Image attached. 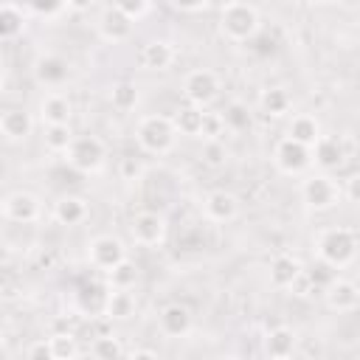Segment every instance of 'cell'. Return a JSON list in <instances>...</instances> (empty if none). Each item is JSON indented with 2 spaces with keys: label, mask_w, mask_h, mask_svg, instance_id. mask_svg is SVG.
Listing matches in <instances>:
<instances>
[{
  "label": "cell",
  "mask_w": 360,
  "mask_h": 360,
  "mask_svg": "<svg viewBox=\"0 0 360 360\" xmlns=\"http://www.w3.org/2000/svg\"><path fill=\"white\" fill-rule=\"evenodd\" d=\"M135 138H138V146L149 155H166L172 152L174 141H177V127H174V118H166V115H146L138 121V129H135Z\"/></svg>",
  "instance_id": "cell-1"
},
{
  "label": "cell",
  "mask_w": 360,
  "mask_h": 360,
  "mask_svg": "<svg viewBox=\"0 0 360 360\" xmlns=\"http://www.w3.org/2000/svg\"><path fill=\"white\" fill-rule=\"evenodd\" d=\"M219 28L231 42H250L259 34V11L248 3L233 0L219 14Z\"/></svg>",
  "instance_id": "cell-2"
},
{
  "label": "cell",
  "mask_w": 360,
  "mask_h": 360,
  "mask_svg": "<svg viewBox=\"0 0 360 360\" xmlns=\"http://www.w3.org/2000/svg\"><path fill=\"white\" fill-rule=\"evenodd\" d=\"M357 253V236L349 228H329L318 239V256L332 267H346Z\"/></svg>",
  "instance_id": "cell-3"
},
{
  "label": "cell",
  "mask_w": 360,
  "mask_h": 360,
  "mask_svg": "<svg viewBox=\"0 0 360 360\" xmlns=\"http://www.w3.org/2000/svg\"><path fill=\"white\" fill-rule=\"evenodd\" d=\"M104 158H107V146L96 135H79L68 149V163L76 172H98L104 166Z\"/></svg>",
  "instance_id": "cell-4"
},
{
  "label": "cell",
  "mask_w": 360,
  "mask_h": 360,
  "mask_svg": "<svg viewBox=\"0 0 360 360\" xmlns=\"http://www.w3.org/2000/svg\"><path fill=\"white\" fill-rule=\"evenodd\" d=\"M183 96L194 107H208L219 96V79H217V73L208 70V68L191 70L186 76V82H183Z\"/></svg>",
  "instance_id": "cell-5"
},
{
  "label": "cell",
  "mask_w": 360,
  "mask_h": 360,
  "mask_svg": "<svg viewBox=\"0 0 360 360\" xmlns=\"http://www.w3.org/2000/svg\"><path fill=\"white\" fill-rule=\"evenodd\" d=\"M129 231H132V239H135L138 245L155 248V245H160V242L166 239V219H163L160 211L146 208V211H138V214L132 217Z\"/></svg>",
  "instance_id": "cell-6"
},
{
  "label": "cell",
  "mask_w": 360,
  "mask_h": 360,
  "mask_svg": "<svg viewBox=\"0 0 360 360\" xmlns=\"http://www.w3.org/2000/svg\"><path fill=\"white\" fill-rule=\"evenodd\" d=\"M87 259H90V264H93L96 270L107 273V270H112L118 262L127 259V250H124V242H121V239L104 233V236H96V239L87 245Z\"/></svg>",
  "instance_id": "cell-7"
},
{
  "label": "cell",
  "mask_w": 360,
  "mask_h": 360,
  "mask_svg": "<svg viewBox=\"0 0 360 360\" xmlns=\"http://www.w3.org/2000/svg\"><path fill=\"white\" fill-rule=\"evenodd\" d=\"M301 197H304V202H307L309 208H315V211H329V208L338 205L340 191H338V186H335L329 177L315 174V177H307V180H304Z\"/></svg>",
  "instance_id": "cell-8"
},
{
  "label": "cell",
  "mask_w": 360,
  "mask_h": 360,
  "mask_svg": "<svg viewBox=\"0 0 360 360\" xmlns=\"http://www.w3.org/2000/svg\"><path fill=\"white\" fill-rule=\"evenodd\" d=\"M39 211H42V205L31 191H11L3 197V217L8 222L31 225L39 219Z\"/></svg>",
  "instance_id": "cell-9"
},
{
  "label": "cell",
  "mask_w": 360,
  "mask_h": 360,
  "mask_svg": "<svg viewBox=\"0 0 360 360\" xmlns=\"http://www.w3.org/2000/svg\"><path fill=\"white\" fill-rule=\"evenodd\" d=\"M312 146H304V143H298V141H292V138H281L278 143H276V166L284 172V174H301L307 166H309V160H312V152H309Z\"/></svg>",
  "instance_id": "cell-10"
},
{
  "label": "cell",
  "mask_w": 360,
  "mask_h": 360,
  "mask_svg": "<svg viewBox=\"0 0 360 360\" xmlns=\"http://www.w3.org/2000/svg\"><path fill=\"white\" fill-rule=\"evenodd\" d=\"M98 34L107 42H124L132 34V17L124 14L118 6H107L98 17Z\"/></svg>",
  "instance_id": "cell-11"
},
{
  "label": "cell",
  "mask_w": 360,
  "mask_h": 360,
  "mask_svg": "<svg viewBox=\"0 0 360 360\" xmlns=\"http://www.w3.org/2000/svg\"><path fill=\"white\" fill-rule=\"evenodd\" d=\"M323 295H326V307L335 312H352L360 304V287L346 281V278H335L323 290Z\"/></svg>",
  "instance_id": "cell-12"
},
{
  "label": "cell",
  "mask_w": 360,
  "mask_h": 360,
  "mask_svg": "<svg viewBox=\"0 0 360 360\" xmlns=\"http://www.w3.org/2000/svg\"><path fill=\"white\" fill-rule=\"evenodd\" d=\"M160 332L169 338H183L191 329V309L186 304H166L158 315Z\"/></svg>",
  "instance_id": "cell-13"
},
{
  "label": "cell",
  "mask_w": 360,
  "mask_h": 360,
  "mask_svg": "<svg viewBox=\"0 0 360 360\" xmlns=\"http://www.w3.org/2000/svg\"><path fill=\"white\" fill-rule=\"evenodd\" d=\"M205 217L208 219H214V222H228V219H233L236 214H239V200L231 194V191H225V188H219V191H211L208 197H205Z\"/></svg>",
  "instance_id": "cell-14"
},
{
  "label": "cell",
  "mask_w": 360,
  "mask_h": 360,
  "mask_svg": "<svg viewBox=\"0 0 360 360\" xmlns=\"http://www.w3.org/2000/svg\"><path fill=\"white\" fill-rule=\"evenodd\" d=\"M301 276H304V267L295 256L281 253L270 262V284L273 287H292L295 281H301Z\"/></svg>",
  "instance_id": "cell-15"
},
{
  "label": "cell",
  "mask_w": 360,
  "mask_h": 360,
  "mask_svg": "<svg viewBox=\"0 0 360 360\" xmlns=\"http://www.w3.org/2000/svg\"><path fill=\"white\" fill-rule=\"evenodd\" d=\"M31 127H34L31 115H28L25 110H20V107H8V110H3V115H0V132H3L8 141H25V138L31 135Z\"/></svg>",
  "instance_id": "cell-16"
},
{
  "label": "cell",
  "mask_w": 360,
  "mask_h": 360,
  "mask_svg": "<svg viewBox=\"0 0 360 360\" xmlns=\"http://www.w3.org/2000/svg\"><path fill=\"white\" fill-rule=\"evenodd\" d=\"M84 217H87V200H82V197H73V194H65V197H59L56 200V205H53V219L59 222V225H79V222H84Z\"/></svg>",
  "instance_id": "cell-17"
},
{
  "label": "cell",
  "mask_w": 360,
  "mask_h": 360,
  "mask_svg": "<svg viewBox=\"0 0 360 360\" xmlns=\"http://www.w3.org/2000/svg\"><path fill=\"white\" fill-rule=\"evenodd\" d=\"M34 76L42 84H62L68 79V62L56 53H45L34 62Z\"/></svg>",
  "instance_id": "cell-18"
},
{
  "label": "cell",
  "mask_w": 360,
  "mask_h": 360,
  "mask_svg": "<svg viewBox=\"0 0 360 360\" xmlns=\"http://www.w3.org/2000/svg\"><path fill=\"white\" fill-rule=\"evenodd\" d=\"M141 62L149 70H166L174 62V48L166 39H152L141 48Z\"/></svg>",
  "instance_id": "cell-19"
},
{
  "label": "cell",
  "mask_w": 360,
  "mask_h": 360,
  "mask_svg": "<svg viewBox=\"0 0 360 360\" xmlns=\"http://www.w3.org/2000/svg\"><path fill=\"white\" fill-rule=\"evenodd\" d=\"M70 112H73L70 101H68L65 96H59V93L45 96L42 104H39L42 124H70Z\"/></svg>",
  "instance_id": "cell-20"
},
{
  "label": "cell",
  "mask_w": 360,
  "mask_h": 360,
  "mask_svg": "<svg viewBox=\"0 0 360 360\" xmlns=\"http://www.w3.org/2000/svg\"><path fill=\"white\" fill-rule=\"evenodd\" d=\"M287 138L304 143V146H315L321 138V127L315 121V115H295L287 127Z\"/></svg>",
  "instance_id": "cell-21"
},
{
  "label": "cell",
  "mask_w": 360,
  "mask_h": 360,
  "mask_svg": "<svg viewBox=\"0 0 360 360\" xmlns=\"http://www.w3.org/2000/svg\"><path fill=\"white\" fill-rule=\"evenodd\" d=\"M25 31V17L14 3H3L0 6V39L11 42Z\"/></svg>",
  "instance_id": "cell-22"
},
{
  "label": "cell",
  "mask_w": 360,
  "mask_h": 360,
  "mask_svg": "<svg viewBox=\"0 0 360 360\" xmlns=\"http://www.w3.org/2000/svg\"><path fill=\"white\" fill-rule=\"evenodd\" d=\"M202 118H205V107H180L177 115H174V127L180 135H188V138H200L202 132Z\"/></svg>",
  "instance_id": "cell-23"
},
{
  "label": "cell",
  "mask_w": 360,
  "mask_h": 360,
  "mask_svg": "<svg viewBox=\"0 0 360 360\" xmlns=\"http://www.w3.org/2000/svg\"><path fill=\"white\" fill-rule=\"evenodd\" d=\"M295 349V332L287 326H276L270 329V335L264 338V352L270 357H290Z\"/></svg>",
  "instance_id": "cell-24"
},
{
  "label": "cell",
  "mask_w": 360,
  "mask_h": 360,
  "mask_svg": "<svg viewBox=\"0 0 360 360\" xmlns=\"http://www.w3.org/2000/svg\"><path fill=\"white\" fill-rule=\"evenodd\" d=\"M132 312H135V298H132V292H127V290H112V292L107 295L104 315H107L110 321H127V318H132Z\"/></svg>",
  "instance_id": "cell-25"
},
{
  "label": "cell",
  "mask_w": 360,
  "mask_h": 360,
  "mask_svg": "<svg viewBox=\"0 0 360 360\" xmlns=\"http://www.w3.org/2000/svg\"><path fill=\"white\" fill-rule=\"evenodd\" d=\"M312 149H315V163L321 169H338L343 160V146L338 138H318Z\"/></svg>",
  "instance_id": "cell-26"
},
{
  "label": "cell",
  "mask_w": 360,
  "mask_h": 360,
  "mask_svg": "<svg viewBox=\"0 0 360 360\" xmlns=\"http://www.w3.org/2000/svg\"><path fill=\"white\" fill-rule=\"evenodd\" d=\"M107 281L112 290H132L138 284V267L129 259H124L112 270H107Z\"/></svg>",
  "instance_id": "cell-27"
},
{
  "label": "cell",
  "mask_w": 360,
  "mask_h": 360,
  "mask_svg": "<svg viewBox=\"0 0 360 360\" xmlns=\"http://www.w3.org/2000/svg\"><path fill=\"white\" fill-rule=\"evenodd\" d=\"M45 146L51 152H68L70 143H73V132H70V124H45Z\"/></svg>",
  "instance_id": "cell-28"
},
{
  "label": "cell",
  "mask_w": 360,
  "mask_h": 360,
  "mask_svg": "<svg viewBox=\"0 0 360 360\" xmlns=\"http://www.w3.org/2000/svg\"><path fill=\"white\" fill-rule=\"evenodd\" d=\"M259 107H262V112H267V115H284V112L290 110V96H287V90H281V87H270V90H264V93L259 96Z\"/></svg>",
  "instance_id": "cell-29"
},
{
  "label": "cell",
  "mask_w": 360,
  "mask_h": 360,
  "mask_svg": "<svg viewBox=\"0 0 360 360\" xmlns=\"http://www.w3.org/2000/svg\"><path fill=\"white\" fill-rule=\"evenodd\" d=\"M335 270H338V267H332L329 262H323V259L318 256V262H315L309 270H304V278H307L309 287H315V290H326V287L338 278Z\"/></svg>",
  "instance_id": "cell-30"
},
{
  "label": "cell",
  "mask_w": 360,
  "mask_h": 360,
  "mask_svg": "<svg viewBox=\"0 0 360 360\" xmlns=\"http://www.w3.org/2000/svg\"><path fill=\"white\" fill-rule=\"evenodd\" d=\"M51 352H53V360H73V357H79V346H76L73 332H53L51 335Z\"/></svg>",
  "instance_id": "cell-31"
},
{
  "label": "cell",
  "mask_w": 360,
  "mask_h": 360,
  "mask_svg": "<svg viewBox=\"0 0 360 360\" xmlns=\"http://www.w3.org/2000/svg\"><path fill=\"white\" fill-rule=\"evenodd\" d=\"M110 101L115 110H132L138 104V87L132 82H118L110 90Z\"/></svg>",
  "instance_id": "cell-32"
},
{
  "label": "cell",
  "mask_w": 360,
  "mask_h": 360,
  "mask_svg": "<svg viewBox=\"0 0 360 360\" xmlns=\"http://www.w3.org/2000/svg\"><path fill=\"white\" fill-rule=\"evenodd\" d=\"M93 354L101 357V360H112V357H124L127 349L121 346V340L115 335H98L93 340Z\"/></svg>",
  "instance_id": "cell-33"
},
{
  "label": "cell",
  "mask_w": 360,
  "mask_h": 360,
  "mask_svg": "<svg viewBox=\"0 0 360 360\" xmlns=\"http://www.w3.org/2000/svg\"><path fill=\"white\" fill-rule=\"evenodd\" d=\"M222 118H225V127H231V129H245V127L250 124V112H248V107L239 104V101L228 104V107L222 110Z\"/></svg>",
  "instance_id": "cell-34"
},
{
  "label": "cell",
  "mask_w": 360,
  "mask_h": 360,
  "mask_svg": "<svg viewBox=\"0 0 360 360\" xmlns=\"http://www.w3.org/2000/svg\"><path fill=\"white\" fill-rule=\"evenodd\" d=\"M225 160H228L225 143L219 138L217 141H205V146H202V163L211 166V169H219V166H225Z\"/></svg>",
  "instance_id": "cell-35"
},
{
  "label": "cell",
  "mask_w": 360,
  "mask_h": 360,
  "mask_svg": "<svg viewBox=\"0 0 360 360\" xmlns=\"http://www.w3.org/2000/svg\"><path fill=\"white\" fill-rule=\"evenodd\" d=\"M222 129H225V118H222V112H208V110H205L200 138H205V141H217V138L222 135Z\"/></svg>",
  "instance_id": "cell-36"
},
{
  "label": "cell",
  "mask_w": 360,
  "mask_h": 360,
  "mask_svg": "<svg viewBox=\"0 0 360 360\" xmlns=\"http://www.w3.org/2000/svg\"><path fill=\"white\" fill-rule=\"evenodd\" d=\"M250 48H253V53H259V56H270V53H276V39L270 37V34H256L253 39H250Z\"/></svg>",
  "instance_id": "cell-37"
},
{
  "label": "cell",
  "mask_w": 360,
  "mask_h": 360,
  "mask_svg": "<svg viewBox=\"0 0 360 360\" xmlns=\"http://www.w3.org/2000/svg\"><path fill=\"white\" fill-rule=\"evenodd\" d=\"M118 172H121L124 180H138V177L143 174V163H141L138 158H124V160L118 163Z\"/></svg>",
  "instance_id": "cell-38"
},
{
  "label": "cell",
  "mask_w": 360,
  "mask_h": 360,
  "mask_svg": "<svg viewBox=\"0 0 360 360\" xmlns=\"http://www.w3.org/2000/svg\"><path fill=\"white\" fill-rule=\"evenodd\" d=\"M25 357L31 360H53V352H51V338L48 340H37L25 349Z\"/></svg>",
  "instance_id": "cell-39"
},
{
  "label": "cell",
  "mask_w": 360,
  "mask_h": 360,
  "mask_svg": "<svg viewBox=\"0 0 360 360\" xmlns=\"http://www.w3.org/2000/svg\"><path fill=\"white\" fill-rule=\"evenodd\" d=\"M37 14H42V17H51V14H56V11H62V6H65V0H25Z\"/></svg>",
  "instance_id": "cell-40"
},
{
  "label": "cell",
  "mask_w": 360,
  "mask_h": 360,
  "mask_svg": "<svg viewBox=\"0 0 360 360\" xmlns=\"http://www.w3.org/2000/svg\"><path fill=\"white\" fill-rule=\"evenodd\" d=\"M112 6H118L124 14H129V17L135 20V17H141V14L149 8V0H115Z\"/></svg>",
  "instance_id": "cell-41"
},
{
  "label": "cell",
  "mask_w": 360,
  "mask_h": 360,
  "mask_svg": "<svg viewBox=\"0 0 360 360\" xmlns=\"http://www.w3.org/2000/svg\"><path fill=\"white\" fill-rule=\"evenodd\" d=\"M174 8H180V11H202V8H208V0H169Z\"/></svg>",
  "instance_id": "cell-42"
},
{
  "label": "cell",
  "mask_w": 360,
  "mask_h": 360,
  "mask_svg": "<svg viewBox=\"0 0 360 360\" xmlns=\"http://www.w3.org/2000/svg\"><path fill=\"white\" fill-rule=\"evenodd\" d=\"M346 197H349L352 202H357V205H360V172L349 177V183H346Z\"/></svg>",
  "instance_id": "cell-43"
},
{
  "label": "cell",
  "mask_w": 360,
  "mask_h": 360,
  "mask_svg": "<svg viewBox=\"0 0 360 360\" xmlns=\"http://www.w3.org/2000/svg\"><path fill=\"white\" fill-rule=\"evenodd\" d=\"M65 3H68V8H73V11H84V8L93 6V0H65Z\"/></svg>",
  "instance_id": "cell-44"
},
{
  "label": "cell",
  "mask_w": 360,
  "mask_h": 360,
  "mask_svg": "<svg viewBox=\"0 0 360 360\" xmlns=\"http://www.w3.org/2000/svg\"><path fill=\"white\" fill-rule=\"evenodd\" d=\"M132 357H135V360H138V357H149V360H155V357H158V352H152V349H135V352H132Z\"/></svg>",
  "instance_id": "cell-45"
},
{
  "label": "cell",
  "mask_w": 360,
  "mask_h": 360,
  "mask_svg": "<svg viewBox=\"0 0 360 360\" xmlns=\"http://www.w3.org/2000/svg\"><path fill=\"white\" fill-rule=\"evenodd\" d=\"M231 3H233V0H208V6H214V8H219V11H222L225 6H231Z\"/></svg>",
  "instance_id": "cell-46"
},
{
  "label": "cell",
  "mask_w": 360,
  "mask_h": 360,
  "mask_svg": "<svg viewBox=\"0 0 360 360\" xmlns=\"http://www.w3.org/2000/svg\"><path fill=\"white\" fill-rule=\"evenodd\" d=\"M315 3H321V6H338L340 0H315Z\"/></svg>",
  "instance_id": "cell-47"
},
{
  "label": "cell",
  "mask_w": 360,
  "mask_h": 360,
  "mask_svg": "<svg viewBox=\"0 0 360 360\" xmlns=\"http://www.w3.org/2000/svg\"><path fill=\"white\" fill-rule=\"evenodd\" d=\"M295 3H301V6H307V3H315V0H295Z\"/></svg>",
  "instance_id": "cell-48"
},
{
  "label": "cell",
  "mask_w": 360,
  "mask_h": 360,
  "mask_svg": "<svg viewBox=\"0 0 360 360\" xmlns=\"http://www.w3.org/2000/svg\"><path fill=\"white\" fill-rule=\"evenodd\" d=\"M149 3H169V0H149Z\"/></svg>",
  "instance_id": "cell-49"
}]
</instances>
